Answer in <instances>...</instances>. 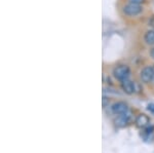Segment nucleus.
Returning a JSON list of instances; mask_svg holds the SVG:
<instances>
[{"label":"nucleus","instance_id":"nucleus-12","mask_svg":"<svg viewBox=\"0 0 154 153\" xmlns=\"http://www.w3.org/2000/svg\"><path fill=\"white\" fill-rule=\"evenodd\" d=\"M147 109L150 111V112L154 113V104H149L148 107H147Z\"/></svg>","mask_w":154,"mask_h":153},{"label":"nucleus","instance_id":"nucleus-10","mask_svg":"<svg viewBox=\"0 0 154 153\" xmlns=\"http://www.w3.org/2000/svg\"><path fill=\"white\" fill-rule=\"evenodd\" d=\"M109 104V99H107L106 97H104L103 98V107L105 108V107H107V105Z\"/></svg>","mask_w":154,"mask_h":153},{"label":"nucleus","instance_id":"nucleus-9","mask_svg":"<svg viewBox=\"0 0 154 153\" xmlns=\"http://www.w3.org/2000/svg\"><path fill=\"white\" fill-rule=\"evenodd\" d=\"M145 41L147 44H154V31L150 30L145 34Z\"/></svg>","mask_w":154,"mask_h":153},{"label":"nucleus","instance_id":"nucleus-13","mask_svg":"<svg viewBox=\"0 0 154 153\" xmlns=\"http://www.w3.org/2000/svg\"><path fill=\"white\" fill-rule=\"evenodd\" d=\"M149 26H151L154 28V17H152V18L149 20Z\"/></svg>","mask_w":154,"mask_h":153},{"label":"nucleus","instance_id":"nucleus-2","mask_svg":"<svg viewBox=\"0 0 154 153\" xmlns=\"http://www.w3.org/2000/svg\"><path fill=\"white\" fill-rule=\"evenodd\" d=\"M123 12L128 17H136L142 12V7L140 6V4L130 3L123 7Z\"/></svg>","mask_w":154,"mask_h":153},{"label":"nucleus","instance_id":"nucleus-7","mask_svg":"<svg viewBox=\"0 0 154 153\" xmlns=\"http://www.w3.org/2000/svg\"><path fill=\"white\" fill-rule=\"evenodd\" d=\"M150 123V119L146 114H140L136 118V125L140 129H144Z\"/></svg>","mask_w":154,"mask_h":153},{"label":"nucleus","instance_id":"nucleus-11","mask_svg":"<svg viewBox=\"0 0 154 153\" xmlns=\"http://www.w3.org/2000/svg\"><path fill=\"white\" fill-rule=\"evenodd\" d=\"M131 3H135V4H141L144 2V0H130Z\"/></svg>","mask_w":154,"mask_h":153},{"label":"nucleus","instance_id":"nucleus-4","mask_svg":"<svg viewBox=\"0 0 154 153\" xmlns=\"http://www.w3.org/2000/svg\"><path fill=\"white\" fill-rule=\"evenodd\" d=\"M111 111L116 115H120V114H125V113H128V107L125 103L123 102H117L115 104L112 105L111 107Z\"/></svg>","mask_w":154,"mask_h":153},{"label":"nucleus","instance_id":"nucleus-8","mask_svg":"<svg viewBox=\"0 0 154 153\" xmlns=\"http://www.w3.org/2000/svg\"><path fill=\"white\" fill-rule=\"evenodd\" d=\"M153 130H154V127H148V129L145 130V132H144V135H143V138L145 139V141H152V135H153Z\"/></svg>","mask_w":154,"mask_h":153},{"label":"nucleus","instance_id":"nucleus-3","mask_svg":"<svg viewBox=\"0 0 154 153\" xmlns=\"http://www.w3.org/2000/svg\"><path fill=\"white\" fill-rule=\"evenodd\" d=\"M141 79H142L143 82L145 83H150L153 81L154 78V69L152 67H145L141 71Z\"/></svg>","mask_w":154,"mask_h":153},{"label":"nucleus","instance_id":"nucleus-6","mask_svg":"<svg viewBox=\"0 0 154 153\" xmlns=\"http://www.w3.org/2000/svg\"><path fill=\"white\" fill-rule=\"evenodd\" d=\"M131 121V116L128 114H120L119 116L115 119V124L119 127H125V125H128Z\"/></svg>","mask_w":154,"mask_h":153},{"label":"nucleus","instance_id":"nucleus-5","mask_svg":"<svg viewBox=\"0 0 154 153\" xmlns=\"http://www.w3.org/2000/svg\"><path fill=\"white\" fill-rule=\"evenodd\" d=\"M121 88L125 93L128 95H133L136 92L135 88V83L133 81H131L130 79H125L123 81H121Z\"/></svg>","mask_w":154,"mask_h":153},{"label":"nucleus","instance_id":"nucleus-14","mask_svg":"<svg viewBox=\"0 0 154 153\" xmlns=\"http://www.w3.org/2000/svg\"><path fill=\"white\" fill-rule=\"evenodd\" d=\"M150 56L154 59V48H152V49L150 50Z\"/></svg>","mask_w":154,"mask_h":153},{"label":"nucleus","instance_id":"nucleus-15","mask_svg":"<svg viewBox=\"0 0 154 153\" xmlns=\"http://www.w3.org/2000/svg\"><path fill=\"white\" fill-rule=\"evenodd\" d=\"M153 82H154V78H153Z\"/></svg>","mask_w":154,"mask_h":153},{"label":"nucleus","instance_id":"nucleus-1","mask_svg":"<svg viewBox=\"0 0 154 153\" xmlns=\"http://www.w3.org/2000/svg\"><path fill=\"white\" fill-rule=\"evenodd\" d=\"M113 75L119 81H123L125 79H128L130 76V68L126 65H118L114 68Z\"/></svg>","mask_w":154,"mask_h":153}]
</instances>
